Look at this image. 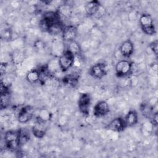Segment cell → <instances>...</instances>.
Here are the masks:
<instances>
[{
    "label": "cell",
    "mask_w": 158,
    "mask_h": 158,
    "mask_svg": "<svg viewBox=\"0 0 158 158\" xmlns=\"http://www.w3.org/2000/svg\"><path fill=\"white\" fill-rule=\"evenodd\" d=\"M23 59V56L22 53L19 51H14L12 54V60L14 64H19L21 62L22 60Z\"/></svg>",
    "instance_id": "22"
},
{
    "label": "cell",
    "mask_w": 158,
    "mask_h": 158,
    "mask_svg": "<svg viewBox=\"0 0 158 158\" xmlns=\"http://www.w3.org/2000/svg\"><path fill=\"white\" fill-rule=\"evenodd\" d=\"M150 122L152 123L153 127H157L158 125V114L157 112H155L153 113L152 117L149 119Z\"/></svg>",
    "instance_id": "25"
},
{
    "label": "cell",
    "mask_w": 158,
    "mask_h": 158,
    "mask_svg": "<svg viewBox=\"0 0 158 158\" xmlns=\"http://www.w3.org/2000/svg\"><path fill=\"white\" fill-rule=\"evenodd\" d=\"M149 47L154 54L157 56L158 54V41L157 40L153 41L149 44Z\"/></svg>",
    "instance_id": "24"
},
{
    "label": "cell",
    "mask_w": 158,
    "mask_h": 158,
    "mask_svg": "<svg viewBox=\"0 0 158 158\" xmlns=\"http://www.w3.org/2000/svg\"><path fill=\"white\" fill-rule=\"evenodd\" d=\"M85 12L89 16L101 17L105 14L106 9L101 5L99 1H89L85 4Z\"/></svg>",
    "instance_id": "4"
},
{
    "label": "cell",
    "mask_w": 158,
    "mask_h": 158,
    "mask_svg": "<svg viewBox=\"0 0 158 158\" xmlns=\"http://www.w3.org/2000/svg\"><path fill=\"white\" fill-rule=\"evenodd\" d=\"M47 131V122L40 118H36V120L33 123L31 131L36 138H43Z\"/></svg>",
    "instance_id": "9"
},
{
    "label": "cell",
    "mask_w": 158,
    "mask_h": 158,
    "mask_svg": "<svg viewBox=\"0 0 158 158\" xmlns=\"http://www.w3.org/2000/svg\"><path fill=\"white\" fill-rule=\"evenodd\" d=\"M61 35L62 40L65 42L70 43L75 41L78 35L77 28L73 25H65Z\"/></svg>",
    "instance_id": "12"
},
{
    "label": "cell",
    "mask_w": 158,
    "mask_h": 158,
    "mask_svg": "<svg viewBox=\"0 0 158 158\" xmlns=\"http://www.w3.org/2000/svg\"><path fill=\"white\" fill-rule=\"evenodd\" d=\"M19 144L20 147H22L26 144L30 139V131L25 128L19 129Z\"/></svg>",
    "instance_id": "18"
},
{
    "label": "cell",
    "mask_w": 158,
    "mask_h": 158,
    "mask_svg": "<svg viewBox=\"0 0 158 158\" xmlns=\"http://www.w3.org/2000/svg\"><path fill=\"white\" fill-rule=\"evenodd\" d=\"M107 73V65L104 62H98L91 66L89 70V75L94 78L101 80Z\"/></svg>",
    "instance_id": "8"
},
{
    "label": "cell",
    "mask_w": 158,
    "mask_h": 158,
    "mask_svg": "<svg viewBox=\"0 0 158 158\" xmlns=\"http://www.w3.org/2000/svg\"><path fill=\"white\" fill-rule=\"evenodd\" d=\"M110 112V107L106 101H99L94 106L93 115L96 117H102L106 116Z\"/></svg>",
    "instance_id": "13"
},
{
    "label": "cell",
    "mask_w": 158,
    "mask_h": 158,
    "mask_svg": "<svg viewBox=\"0 0 158 158\" xmlns=\"http://www.w3.org/2000/svg\"><path fill=\"white\" fill-rule=\"evenodd\" d=\"M134 49V44L130 39L123 41L119 47L120 52L125 58H130L133 55Z\"/></svg>",
    "instance_id": "14"
},
{
    "label": "cell",
    "mask_w": 158,
    "mask_h": 158,
    "mask_svg": "<svg viewBox=\"0 0 158 158\" xmlns=\"http://www.w3.org/2000/svg\"><path fill=\"white\" fill-rule=\"evenodd\" d=\"M4 143L7 149L11 151H15L20 147L19 144V131L8 130L4 136Z\"/></svg>",
    "instance_id": "2"
},
{
    "label": "cell",
    "mask_w": 158,
    "mask_h": 158,
    "mask_svg": "<svg viewBox=\"0 0 158 158\" xmlns=\"http://www.w3.org/2000/svg\"><path fill=\"white\" fill-rule=\"evenodd\" d=\"M64 27L58 10L45 12L39 23V27L42 31L54 35L62 33Z\"/></svg>",
    "instance_id": "1"
},
{
    "label": "cell",
    "mask_w": 158,
    "mask_h": 158,
    "mask_svg": "<svg viewBox=\"0 0 158 158\" xmlns=\"http://www.w3.org/2000/svg\"><path fill=\"white\" fill-rule=\"evenodd\" d=\"M67 49L72 52L75 55V56H80L81 54V47L80 46V44L75 40L69 43Z\"/></svg>",
    "instance_id": "20"
},
{
    "label": "cell",
    "mask_w": 158,
    "mask_h": 158,
    "mask_svg": "<svg viewBox=\"0 0 158 158\" xmlns=\"http://www.w3.org/2000/svg\"><path fill=\"white\" fill-rule=\"evenodd\" d=\"M79 81L78 77L74 75H66L62 78L63 85L69 88H74L77 86Z\"/></svg>",
    "instance_id": "16"
},
{
    "label": "cell",
    "mask_w": 158,
    "mask_h": 158,
    "mask_svg": "<svg viewBox=\"0 0 158 158\" xmlns=\"http://www.w3.org/2000/svg\"><path fill=\"white\" fill-rule=\"evenodd\" d=\"M127 127H133L138 122V115L135 110H130L124 117Z\"/></svg>",
    "instance_id": "15"
},
{
    "label": "cell",
    "mask_w": 158,
    "mask_h": 158,
    "mask_svg": "<svg viewBox=\"0 0 158 158\" xmlns=\"http://www.w3.org/2000/svg\"><path fill=\"white\" fill-rule=\"evenodd\" d=\"M12 38V30L9 28H6L1 31V38L5 41L10 40Z\"/></svg>",
    "instance_id": "23"
},
{
    "label": "cell",
    "mask_w": 158,
    "mask_h": 158,
    "mask_svg": "<svg viewBox=\"0 0 158 158\" xmlns=\"http://www.w3.org/2000/svg\"><path fill=\"white\" fill-rule=\"evenodd\" d=\"M141 30L146 35L152 36L156 33V29L152 16L148 13L142 14L139 19Z\"/></svg>",
    "instance_id": "3"
},
{
    "label": "cell",
    "mask_w": 158,
    "mask_h": 158,
    "mask_svg": "<svg viewBox=\"0 0 158 158\" xmlns=\"http://www.w3.org/2000/svg\"><path fill=\"white\" fill-rule=\"evenodd\" d=\"M139 109L142 115L148 119H150L154 113L152 107L148 103H142L140 106Z\"/></svg>",
    "instance_id": "19"
},
{
    "label": "cell",
    "mask_w": 158,
    "mask_h": 158,
    "mask_svg": "<svg viewBox=\"0 0 158 158\" xmlns=\"http://www.w3.org/2000/svg\"><path fill=\"white\" fill-rule=\"evenodd\" d=\"M133 67V62L127 60L122 59L118 61L115 67V75L118 78H123L131 74Z\"/></svg>",
    "instance_id": "6"
},
{
    "label": "cell",
    "mask_w": 158,
    "mask_h": 158,
    "mask_svg": "<svg viewBox=\"0 0 158 158\" xmlns=\"http://www.w3.org/2000/svg\"><path fill=\"white\" fill-rule=\"evenodd\" d=\"M35 110L31 106L26 105L22 107L17 115V120L21 123H26L30 121L33 117Z\"/></svg>",
    "instance_id": "10"
},
{
    "label": "cell",
    "mask_w": 158,
    "mask_h": 158,
    "mask_svg": "<svg viewBox=\"0 0 158 158\" xmlns=\"http://www.w3.org/2000/svg\"><path fill=\"white\" fill-rule=\"evenodd\" d=\"M106 128L110 131L120 133L123 131L127 128L124 118L122 117H117L113 118L106 127Z\"/></svg>",
    "instance_id": "11"
},
{
    "label": "cell",
    "mask_w": 158,
    "mask_h": 158,
    "mask_svg": "<svg viewBox=\"0 0 158 158\" xmlns=\"http://www.w3.org/2000/svg\"><path fill=\"white\" fill-rule=\"evenodd\" d=\"M75 55L67 49H65L60 56L58 60L59 69L63 72L68 71L74 64Z\"/></svg>",
    "instance_id": "5"
},
{
    "label": "cell",
    "mask_w": 158,
    "mask_h": 158,
    "mask_svg": "<svg viewBox=\"0 0 158 158\" xmlns=\"http://www.w3.org/2000/svg\"><path fill=\"white\" fill-rule=\"evenodd\" d=\"M10 101V91L1 93V109H5L9 104Z\"/></svg>",
    "instance_id": "21"
},
{
    "label": "cell",
    "mask_w": 158,
    "mask_h": 158,
    "mask_svg": "<svg viewBox=\"0 0 158 158\" xmlns=\"http://www.w3.org/2000/svg\"><path fill=\"white\" fill-rule=\"evenodd\" d=\"M91 104V97L88 93H82L80 94L78 101V107L80 112L88 115L89 112V108Z\"/></svg>",
    "instance_id": "7"
},
{
    "label": "cell",
    "mask_w": 158,
    "mask_h": 158,
    "mask_svg": "<svg viewBox=\"0 0 158 158\" xmlns=\"http://www.w3.org/2000/svg\"><path fill=\"white\" fill-rule=\"evenodd\" d=\"M34 47L37 49H41L44 47V44L41 40H37L34 43Z\"/></svg>",
    "instance_id": "26"
},
{
    "label": "cell",
    "mask_w": 158,
    "mask_h": 158,
    "mask_svg": "<svg viewBox=\"0 0 158 158\" xmlns=\"http://www.w3.org/2000/svg\"><path fill=\"white\" fill-rule=\"evenodd\" d=\"M25 78L27 81L31 84H35L40 82V73L39 69H33L29 70L26 74Z\"/></svg>",
    "instance_id": "17"
}]
</instances>
